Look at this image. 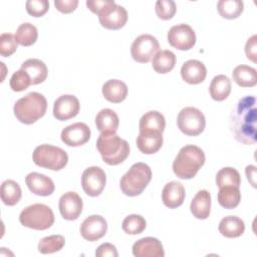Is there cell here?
Returning <instances> with one entry per match:
<instances>
[{
    "mask_svg": "<svg viewBox=\"0 0 257 257\" xmlns=\"http://www.w3.org/2000/svg\"><path fill=\"white\" fill-rule=\"evenodd\" d=\"M257 108L253 95L239 99L230 116V125L234 138L244 145H254L257 139Z\"/></svg>",
    "mask_w": 257,
    "mask_h": 257,
    "instance_id": "1",
    "label": "cell"
},
{
    "mask_svg": "<svg viewBox=\"0 0 257 257\" xmlns=\"http://www.w3.org/2000/svg\"><path fill=\"white\" fill-rule=\"evenodd\" d=\"M205 154L201 148L194 145H187L179 151L175 158L173 172L180 179H192L205 164Z\"/></svg>",
    "mask_w": 257,
    "mask_h": 257,
    "instance_id": "2",
    "label": "cell"
},
{
    "mask_svg": "<svg viewBox=\"0 0 257 257\" xmlns=\"http://www.w3.org/2000/svg\"><path fill=\"white\" fill-rule=\"evenodd\" d=\"M47 109V100L39 92H29L24 97L19 98L13 107L16 118L25 124H32L41 118Z\"/></svg>",
    "mask_w": 257,
    "mask_h": 257,
    "instance_id": "3",
    "label": "cell"
},
{
    "mask_svg": "<svg viewBox=\"0 0 257 257\" xmlns=\"http://www.w3.org/2000/svg\"><path fill=\"white\" fill-rule=\"evenodd\" d=\"M96 149L104 163L109 166L119 165L130 155L128 143L116 134H100Z\"/></svg>",
    "mask_w": 257,
    "mask_h": 257,
    "instance_id": "4",
    "label": "cell"
},
{
    "mask_svg": "<svg viewBox=\"0 0 257 257\" xmlns=\"http://www.w3.org/2000/svg\"><path fill=\"white\" fill-rule=\"evenodd\" d=\"M152 179V170L145 163H136L120 179V190L128 197L141 195Z\"/></svg>",
    "mask_w": 257,
    "mask_h": 257,
    "instance_id": "5",
    "label": "cell"
},
{
    "mask_svg": "<svg viewBox=\"0 0 257 257\" xmlns=\"http://www.w3.org/2000/svg\"><path fill=\"white\" fill-rule=\"evenodd\" d=\"M32 160L38 167L60 171L67 165L68 156L61 148L44 144L35 148Z\"/></svg>",
    "mask_w": 257,
    "mask_h": 257,
    "instance_id": "6",
    "label": "cell"
},
{
    "mask_svg": "<svg viewBox=\"0 0 257 257\" xmlns=\"http://www.w3.org/2000/svg\"><path fill=\"white\" fill-rule=\"evenodd\" d=\"M20 223L34 230H46L54 223V214L44 204H33L24 208L19 215Z\"/></svg>",
    "mask_w": 257,
    "mask_h": 257,
    "instance_id": "7",
    "label": "cell"
},
{
    "mask_svg": "<svg viewBox=\"0 0 257 257\" xmlns=\"http://www.w3.org/2000/svg\"><path fill=\"white\" fill-rule=\"evenodd\" d=\"M179 130L187 136H198L203 133L206 126V118L203 112L193 106H187L181 109L177 116Z\"/></svg>",
    "mask_w": 257,
    "mask_h": 257,
    "instance_id": "8",
    "label": "cell"
},
{
    "mask_svg": "<svg viewBox=\"0 0 257 257\" xmlns=\"http://www.w3.org/2000/svg\"><path fill=\"white\" fill-rule=\"evenodd\" d=\"M159 48L160 44L155 36L151 34H142L132 43L131 54L137 62L147 63L154 57Z\"/></svg>",
    "mask_w": 257,
    "mask_h": 257,
    "instance_id": "9",
    "label": "cell"
},
{
    "mask_svg": "<svg viewBox=\"0 0 257 257\" xmlns=\"http://www.w3.org/2000/svg\"><path fill=\"white\" fill-rule=\"evenodd\" d=\"M106 183L104 171L96 166L85 169L81 176V186L86 195L90 197L99 196Z\"/></svg>",
    "mask_w": 257,
    "mask_h": 257,
    "instance_id": "10",
    "label": "cell"
},
{
    "mask_svg": "<svg viewBox=\"0 0 257 257\" xmlns=\"http://www.w3.org/2000/svg\"><path fill=\"white\" fill-rule=\"evenodd\" d=\"M168 42L176 49L189 50L196 44L195 31L188 24L174 25L168 32Z\"/></svg>",
    "mask_w": 257,
    "mask_h": 257,
    "instance_id": "11",
    "label": "cell"
},
{
    "mask_svg": "<svg viewBox=\"0 0 257 257\" xmlns=\"http://www.w3.org/2000/svg\"><path fill=\"white\" fill-rule=\"evenodd\" d=\"M98 20L102 27L110 30L122 28L127 21V12L124 7L112 3L98 14Z\"/></svg>",
    "mask_w": 257,
    "mask_h": 257,
    "instance_id": "12",
    "label": "cell"
},
{
    "mask_svg": "<svg viewBox=\"0 0 257 257\" xmlns=\"http://www.w3.org/2000/svg\"><path fill=\"white\" fill-rule=\"evenodd\" d=\"M80 104L76 96L72 94L60 95L53 104V115L57 120H67L76 116Z\"/></svg>",
    "mask_w": 257,
    "mask_h": 257,
    "instance_id": "13",
    "label": "cell"
},
{
    "mask_svg": "<svg viewBox=\"0 0 257 257\" xmlns=\"http://www.w3.org/2000/svg\"><path fill=\"white\" fill-rule=\"evenodd\" d=\"M60 138L68 147H79L90 139V128L84 122H74L62 130Z\"/></svg>",
    "mask_w": 257,
    "mask_h": 257,
    "instance_id": "14",
    "label": "cell"
},
{
    "mask_svg": "<svg viewBox=\"0 0 257 257\" xmlns=\"http://www.w3.org/2000/svg\"><path fill=\"white\" fill-rule=\"evenodd\" d=\"M107 231V223L100 215H91L83 220L80 225V234L87 241H97Z\"/></svg>",
    "mask_w": 257,
    "mask_h": 257,
    "instance_id": "15",
    "label": "cell"
},
{
    "mask_svg": "<svg viewBox=\"0 0 257 257\" xmlns=\"http://www.w3.org/2000/svg\"><path fill=\"white\" fill-rule=\"evenodd\" d=\"M58 207L63 219L73 221L80 216L82 212L83 203L80 196L77 193L67 192L60 197Z\"/></svg>",
    "mask_w": 257,
    "mask_h": 257,
    "instance_id": "16",
    "label": "cell"
},
{
    "mask_svg": "<svg viewBox=\"0 0 257 257\" xmlns=\"http://www.w3.org/2000/svg\"><path fill=\"white\" fill-rule=\"evenodd\" d=\"M133 254L136 257H164L165 251L159 239L145 237L133 245Z\"/></svg>",
    "mask_w": 257,
    "mask_h": 257,
    "instance_id": "17",
    "label": "cell"
},
{
    "mask_svg": "<svg viewBox=\"0 0 257 257\" xmlns=\"http://www.w3.org/2000/svg\"><path fill=\"white\" fill-rule=\"evenodd\" d=\"M25 183L30 192L37 196H50L55 189L54 183L49 177L36 172L29 173L25 178Z\"/></svg>",
    "mask_w": 257,
    "mask_h": 257,
    "instance_id": "18",
    "label": "cell"
},
{
    "mask_svg": "<svg viewBox=\"0 0 257 257\" xmlns=\"http://www.w3.org/2000/svg\"><path fill=\"white\" fill-rule=\"evenodd\" d=\"M207 69L203 62L197 59L187 60L181 67V76L183 80L190 84H198L205 80Z\"/></svg>",
    "mask_w": 257,
    "mask_h": 257,
    "instance_id": "19",
    "label": "cell"
},
{
    "mask_svg": "<svg viewBox=\"0 0 257 257\" xmlns=\"http://www.w3.org/2000/svg\"><path fill=\"white\" fill-rule=\"evenodd\" d=\"M186 192L184 186L177 181L169 182L162 192V200L166 207L175 209L180 207L185 200Z\"/></svg>",
    "mask_w": 257,
    "mask_h": 257,
    "instance_id": "20",
    "label": "cell"
},
{
    "mask_svg": "<svg viewBox=\"0 0 257 257\" xmlns=\"http://www.w3.org/2000/svg\"><path fill=\"white\" fill-rule=\"evenodd\" d=\"M163 146V134L140 132L137 137L138 149L146 155H152L157 153Z\"/></svg>",
    "mask_w": 257,
    "mask_h": 257,
    "instance_id": "21",
    "label": "cell"
},
{
    "mask_svg": "<svg viewBox=\"0 0 257 257\" xmlns=\"http://www.w3.org/2000/svg\"><path fill=\"white\" fill-rule=\"evenodd\" d=\"M190 210L193 216L200 220H205L211 212V195L207 190H200L191 201Z\"/></svg>",
    "mask_w": 257,
    "mask_h": 257,
    "instance_id": "22",
    "label": "cell"
},
{
    "mask_svg": "<svg viewBox=\"0 0 257 257\" xmlns=\"http://www.w3.org/2000/svg\"><path fill=\"white\" fill-rule=\"evenodd\" d=\"M101 91L106 100L112 103H119L127 95V86L119 79H109L103 83Z\"/></svg>",
    "mask_w": 257,
    "mask_h": 257,
    "instance_id": "23",
    "label": "cell"
},
{
    "mask_svg": "<svg viewBox=\"0 0 257 257\" xmlns=\"http://www.w3.org/2000/svg\"><path fill=\"white\" fill-rule=\"evenodd\" d=\"M119 124L116 112L110 108L99 110L95 116V125L100 134H115Z\"/></svg>",
    "mask_w": 257,
    "mask_h": 257,
    "instance_id": "24",
    "label": "cell"
},
{
    "mask_svg": "<svg viewBox=\"0 0 257 257\" xmlns=\"http://www.w3.org/2000/svg\"><path fill=\"white\" fill-rule=\"evenodd\" d=\"M166 126V119L164 115L157 110H150L146 112L140 119V132H151L163 134Z\"/></svg>",
    "mask_w": 257,
    "mask_h": 257,
    "instance_id": "25",
    "label": "cell"
},
{
    "mask_svg": "<svg viewBox=\"0 0 257 257\" xmlns=\"http://www.w3.org/2000/svg\"><path fill=\"white\" fill-rule=\"evenodd\" d=\"M21 69L27 72L31 79V84L42 83L47 77L46 64L37 58H29L21 64Z\"/></svg>",
    "mask_w": 257,
    "mask_h": 257,
    "instance_id": "26",
    "label": "cell"
},
{
    "mask_svg": "<svg viewBox=\"0 0 257 257\" xmlns=\"http://www.w3.org/2000/svg\"><path fill=\"white\" fill-rule=\"evenodd\" d=\"M218 230L224 237L237 238L244 233L245 224L237 216H227L220 221Z\"/></svg>",
    "mask_w": 257,
    "mask_h": 257,
    "instance_id": "27",
    "label": "cell"
},
{
    "mask_svg": "<svg viewBox=\"0 0 257 257\" xmlns=\"http://www.w3.org/2000/svg\"><path fill=\"white\" fill-rule=\"evenodd\" d=\"M209 91L214 100L222 101L226 99L231 92V80L224 74L216 75L210 83Z\"/></svg>",
    "mask_w": 257,
    "mask_h": 257,
    "instance_id": "28",
    "label": "cell"
},
{
    "mask_svg": "<svg viewBox=\"0 0 257 257\" xmlns=\"http://www.w3.org/2000/svg\"><path fill=\"white\" fill-rule=\"evenodd\" d=\"M233 80L242 87H252L257 83V71L248 65H238L232 72Z\"/></svg>",
    "mask_w": 257,
    "mask_h": 257,
    "instance_id": "29",
    "label": "cell"
},
{
    "mask_svg": "<svg viewBox=\"0 0 257 257\" xmlns=\"http://www.w3.org/2000/svg\"><path fill=\"white\" fill-rule=\"evenodd\" d=\"M176 60V55L171 50H160L154 55L152 65L156 72L165 74L175 67Z\"/></svg>",
    "mask_w": 257,
    "mask_h": 257,
    "instance_id": "30",
    "label": "cell"
},
{
    "mask_svg": "<svg viewBox=\"0 0 257 257\" xmlns=\"http://www.w3.org/2000/svg\"><path fill=\"white\" fill-rule=\"evenodd\" d=\"M241 201V193L238 187L224 186L218 193V203L225 209L236 208Z\"/></svg>",
    "mask_w": 257,
    "mask_h": 257,
    "instance_id": "31",
    "label": "cell"
},
{
    "mask_svg": "<svg viewBox=\"0 0 257 257\" xmlns=\"http://www.w3.org/2000/svg\"><path fill=\"white\" fill-rule=\"evenodd\" d=\"M22 196L21 188L13 180H6L1 185V200L7 206L16 205Z\"/></svg>",
    "mask_w": 257,
    "mask_h": 257,
    "instance_id": "32",
    "label": "cell"
},
{
    "mask_svg": "<svg viewBox=\"0 0 257 257\" xmlns=\"http://www.w3.org/2000/svg\"><path fill=\"white\" fill-rule=\"evenodd\" d=\"M244 3L240 0H220L217 3L219 14L226 19H235L241 15Z\"/></svg>",
    "mask_w": 257,
    "mask_h": 257,
    "instance_id": "33",
    "label": "cell"
},
{
    "mask_svg": "<svg viewBox=\"0 0 257 257\" xmlns=\"http://www.w3.org/2000/svg\"><path fill=\"white\" fill-rule=\"evenodd\" d=\"M14 36L18 44L22 46H30L36 42L38 31L33 24L25 22L19 25Z\"/></svg>",
    "mask_w": 257,
    "mask_h": 257,
    "instance_id": "34",
    "label": "cell"
},
{
    "mask_svg": "<svg viewBox=\"0 0 257 257\" xmlns=\"http://www.w3.org/2000/svg\"><path fill=\"white\" fill-rule=\"evenodd\" d=\"M216 184L219 188L224 186L238 187L241 184V177L239 172L231 167L222 168L216 175Z\"/></svg>",
    "mask_w": 257,
    "mask_h": 257,
    "instance_id": "35",
    "label": "cell"
},
{
    "mask_svg": "<svg viewBox=\"0 0 257 257\" xmlns=\"http://www.w3.org/2000/svg\"><path fill=\"white\" fill-rule=\"evenodd\" d=\"M65 244L62 235H50L42 238L38 243V251L41 254H51L60 251Z\"/></svg>",
    "mask_w": 257,
    "mask_h": 257,
    "instance_id": "36",
    "label": "cell"
},
{
    "mask_svg": "<svg viewBox=\"0 0 257 257\" xmlns=\"http://www.w3.org/2000/svg\"><path fill=\"white\" fill-rule=\"evenodd\" d=\"M147 227V222L145 218L141 215L132 214L126 216L121 224L122 230L130 235L141 234Z\"/></svg>",
    "mask_w": 257,
    "mask_h": 257,
    "instance_id": "37",
    "label": "cell"
},
{
    "mask_svg": "<svg viewBox=\"0 0 257 257\" xmlns=\"http://www.w3.org/2000/svg\"><path fill=\"white\" fill-rule=\"evenodd\" d=\"M156 14L162 20H170L177 11L176 3L173 0H158L156 2Z\"/></svg>",
    "mask_w": 257,
    "mask_h": 257,
    "instance_id": "38",
    "label": "cell"
},
{
    "mask_svg": "<svg viewBox=\"0 0 257 257\" xmlns=\"http://www.w3.org/2000/svg\"><path fill=\"white\" fill-rule=\"evenodd\" d=\"M9 84L13 91L19 92V91L25 90L31 84V79L27 74V72L20 68L19 70H17L12 74Z\"/></svg>",
    "mask_w": 257,
    "mask_h": 257,
    "instance_id": "39",
    "label": "cell"
},
{
    "mask_svg": "<svg viewBox=\"0 0 257 257\" xmlns=\"http://www.w3.org/2000/svg\"><path fill=\"white\" fill-rule=\"evenodd\" d=\"M17 49V41L11 33H2L0 36V54L4 57L12 55Z\"/></svg>",
    "mask_w": 257,
    "mask_h": 257,
    "instance_id": "40",
    "label": "cell"
},
{
    "mask_svg": "<svg viewBox=\"0 0 257 257\" xmlns=\"http://www.w3.org/2000/svg\"><path fill=\"white\" fill-rule=\"evenodd\" d=\"M26 11L33 17L43 16L49 9V2L47 0H28L25 3Z\"/></svg>",
    "mask_w": 257,
    "mask_h": 257,
    "instance_id": "41",
    "label": "cell"
},
{
    "mask_svg": "<svg viewBox=\"0 0 257 257\" xmlns=\"http://www.w3.org/2000/svg\"><path fill=\"white\" fill-rule=\"evenodd\" d=\"M112 3H114L113 0H87L86 6L91 12L98 15Z\"/></svg>",
    "mask_w": 257,
    "mask_h": 257,
    "instance_id": "42",
    "label": "cell"
},
{
    "mask_svg": "<svg viewBox=\"0 0 257 257\" xmlns=\"http://www.w3.org/2000/svg\"><path fill=\"white\" fill-rule=\"evenodd\" d=\"M54 5L59 12L67 14L73 12L76 9L78 0H55Z\"/></svg>",
    "mask_w": 257,
    "mask_h": 257,
    "instance_id": "43",
    "label": "cell"
},
{
    "mask_svg": "<svg viewBox=\"0 0 257 257\" xmlns=\"http://www.w3.org/2000/svg\"><path fill=\"white\" fill-rule=\"evenodd\" d=\"M245 53L248 59H250L253 62L257 61V36L252 35L250 38H248L246 45H245Z\"/></svg>",
    "mask_w": 257,
    "mask_h": 257,
    "instance_id": "44",
    "label": "cell"
},
{
    "mask_svg": "<svg viewBox=\"0 0 257 257\" xmlns=\"http://www.w3.org/2000/svg\"><path fill=\"white\" fill-rule=\"evenodd\" d=\"M95 256L96 257H117L118 253L114 245L110 243H103L99 245L95 251Z\"/></svg>",
    "mask_w": 257,
    "mask_h": 257,
    "instance_id": "45",
    "label": "cell"
},
{
    "mask_svg": "<svg viewBox=\"0 0 257 257\" xmlns=\"http://www.w3.org/2000/svg\"><path fill=\"white\" fill-rule=\"evenodd\" d=\"M245 173L247 176L248 181L251 183V185L255 188L256 187V167L253 165H249L245 169Z\"/></svg>",
    "mask_w": 257,
    "mask_h": 257,
    "instance_id": "46",
    "label": "cell"
}]
</instances>
